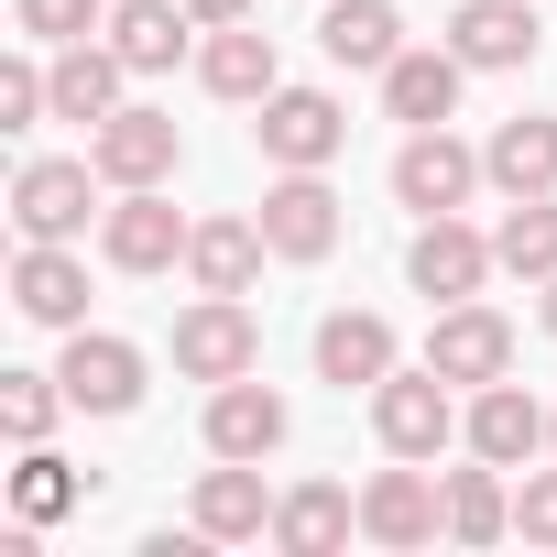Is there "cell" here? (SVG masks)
<instances>
[{
	"mask_svg": "<svg viewBox=\"0 0 557 557\" xmlns=\"http://www.w3.org/2000/svg\"><path fill=\"white\" fill-rule=\"evenodd\" d=\"M372 426H383V448H394V459H437L470 416H459V383H448L437 361H426V372H405V361H394V372L372 383Z\"/></svg>",
	"mask_w": 557,
	"mask_h": 557,
	"instance_id": "6da1fadb",
	"label": "cell"
},
{
	"mask_svg": "<svg viewBox=\"0 0 557 557\" xmlns=\"http://www.w3.org/2000/svg\"><path fill=\"white\" fill-rule=\"evenodd\" d=\"M186 240H197V219H175L164 186H121V197L99 208V251H110V273H164V262H186Z\"/></svg>",
	"mask_w": 557,
	"mask_h": 557,
	"instance_id": "7a4b0ae2",
	"label": "cell"
},
{
	"mask_svg": "<svg viewBox=\"0 0 557 557\" xmlns=\"http://www.w3.org/2000/svg\"><path fill=\"white\" fill-rule=\"evenodd\" d=\"M262 240H273V262H329L339 251V197H329L318 164H285L262 186Z\"/></svg>",
	"mask_w": 557,
	"mask_h": 557,
	"instance_id": "3957f363",
	"label": "cell"
},
{
	"mask_svg": "<svg viewBox=\"0 0 557 557\" xmlns=\"http://www.w3.org/2000/svg\"><path fill=\"white\" fill-rule=\"evenodd\" d=\"M251 361H262V329H251L240 296H197V307L175 318V372H186V383H240Z\"/></svg>",
	"mask_w": 557,
	"mask_h": 557,
	"instance_id": "277c9868",
	"label": "cell"
},
{
	"mask_svg": "<svg viewBox=\"0 0 557 557\" xmlns=\"http://www.w3.org/2000/svg\"><path fill=\"white\" fill-rule=\"evenodd\" d=\"M251 143H262V164H339L350 110H339L329 88H273L262 121H251Z\"/></svg>",
	"mask_w": 557,
	"mask_h": 557,
	"instance_id": "5b68a950",
	"label": "cell"
},
{
	"mask_svg": "<svg viewBox=\"0 0 557 557\" xmlns=\"http://www.w3.org/2000/svg\"><path fill=\"white\" fill-rule=\"evenodd\" d=\"M88 164H99V186H164L186 164V143L164 110H110V121H88Z\"/></svg>",
	"mask_w": 557,
	"mask_h": 557,
	"instance_id": "8992f818",
	"label": "cell"
},
{
	"mask_svg": "<svg viewBox=\"0 0 557 557\" xmlns=\"http://www.w3.org/2000/svg\"><path fill=\"white\" fill-rule=\"evenodd\" d=\"M492 164L470 153V143H448V121L437 132H405V153H394V197L416 208V219H448V208H470V186H481Z\"/></svg>",
	"mask_w": 557,
	"mask_h": 557,
	"instance_id": "52a82bcc",
	"label": "cell"
},
{
	"mask_svg": "<svg viewBox=\"0 0 557 557\" xmlns=\"http://www.w3.org/2000/svg\"><path fill=\"white\" fill-rule=\"evenodd\" d=\"M55 383H66V405H77V416H132V405H143V350H132V339H110V329H66Z\"/></svg>",
	"mask_w": 557,
	"mask_h": 557,
	"instance_id": "ba28073f",
	"label": "cell"
},
{
	"mask_svg": "<svg viewBox=\"0 0 557 557\" xmlns=\"http://www.w3.org/2000/svg\"><path fill=\"white\" fill-rule=\"evenodd\" d=\"M405 273H416V296H437V307H459V296H481L492 273H503V251L448 208V219H426L416 230V251H405Z\"/></svg>",
	"mask_w": 557,
	"mask_h": 557,
	"instance_id": "9c48e42d",
	"label": "cell"
},
{
	"mask_svg": "<svg viewBox=\"0 0 557 557\" xmlns=\"http://www.w3.org/2000/svg\"><path fill=\"white\" fill-rule=\"evenodd\" d=\"M361 535H372V546H437V535H448V492L426 481V459L372 470V492H361Z\"/></svg>",
	"mask_w": 557,
	"mask_h": 557,
	"instance_id": "30bf717a",
	"label": "cell"
},
{
	"mask_svg": "<svg viewBox=\"0 0 557 557\" xmlns=\"http://www.w3.org/2000/svg\"><path fill=\"white\" fill-rule=\"evenodd\" d=\"M535 45H546L535 0H459V12H448V55H459V66H481V77L535 66Z\"/></svg>",
	"mask_w": 557,
	"mask_h": 557,
	"instance_id": "8fae6325",
	"label": "cell"
},
{
	"mask_svg": "<svg viewBox=\"0 0 557 557\" xmlns=\"http://www.w3.org/2000/svg\"><path fill=\"white\" fill-rule=\"evenodd\" d=\"M88 186H99V164H55V153L23 164L12 175V230L23 240H77L88 230Z\"/></svg>",
	"mask_w": 557,
	"mask_h": 557,
	"instance_id": "7c38bea8",
	"label": "cell"
},
{
	"mask_svg": "<svg viewBox=\"0 0 557 557\" xmlns=\"http://www.w3.org/2000/svg\"><path fill=\"white\" fill-rule=\"evenodd\" d=\"M426 361H437L448 383H470V394H481V383H503V372H513V329H503L481 296H459V307L426 329Z\"/></svg>",
	"mask_w": 557,
	"mask_h": 557,
	"instance_id": "4fadbf2b",
	"label": "cell"
},
{
	"mask_svg": "<svg viewBox=\"0 0 557 557\" xmlns=\"http://www.w3.org/2000/svg\"><path fill=\"white\" fill-rule=\"evenodd\" d=\"M12 307H23L34 329H88V262H77L66 240H23V262H12Z\"/></svg>",
	"mask_w": 557,
	"mask_h": 557,
	"instance_id": "5bb4252c",
	"label": "cell"
},
{
	"mask_svg": "<svg viewBox=\"0 0 557 557\" xmlns=\"http://www.w3.org/2000/svg\"><path fill=\"white\" fill-rule=\"evenodd\" d=\"M459 437H470V459H492V470H524V459L546 448V405H535L524 383H481Z\"/></svg>",
	"mask_w": 557,
	"mask_h": 557,
	"instance_id": "9a60e30c",
	"label": "cell"
},
{
	"mask_svg": "<svg viewBox=\"0 0 557 557\" xmlns=\"http://www.w3.org/2000/svg\"><path fill=\"white\" fill-rule=\"evenodd\" d=\"M459 77H470V66H459L448 45H405V55L383 66V110H394L405 132H437V121L459 110Z\"/></svg>",
	"mask_w": 557,
	"mask_h": 557,
	"instance_id": "2e32d148",
	"label": "cell"
},
{
	"mask_svg": "<svg viewBox=\"0 0 557 557\" xmlns=\"http://www.w3.org/2000/svg\"><path fill=\"white\" fill-rule=\"evenodd\" d=\"M285 448V394H262L251 372L208 394V459H273Z\"/></svg>",
	"mask_w": 557,
	"mask_h": 557,
	"instance_id": "e0dca14e",
	"label": "cell"
},
{
	"mask_svg": "<svg viewBox=\"0 0 557 557\" xmlns=\"http://www.w3.org/2000/svg\"><path fill=\"white\" fill-rule=\"evenodd\" d=\"M197 77H208V99H273L285 88V55H273V34H251V23H219L197 45Z\"/></svg>",
	"mask_w": 557,
	"mask_h": 557,
	"instance_id": "ac0fdd59",
	"label": "cell"
},
{
	"mask_svg": "<svg viewBox=\"0 0 557 557\" xmlns=\"http://www.w3.org/2000/svg\"><path fill=\"white\" fill-rule=\"evenodd\" d=\"M383 372H394V329H383L372 307H339V318H318V383H339V394L361 383V394H372Z\"/></svg>",
	"mask_w": 557,
	"mask_h": 557,
	"instance_id": "d6986e66",
	"label": "cell"
},
{
	"mask_svg": "<svg viewBox=\"0 0 557 557\" xmlns=\"http://www.w3.org/2000/svg\"><path fill=\"white\" fill-rule=\"evenodd\" d=\"M318 45H329V66H394L405 55V12H394V0H329V12H318Z\"/></svg>",
	"mask_w": 557,
	"mask_h": 557,
	"instance_id": "ffe728a7",
	"label": "cell"
},
{
	"mask_svg": "<svg viewBox=\"0 0 557 557\" xmlns=\"http://www.w3.org/2000/svg\"><path fill=\"white\" fill-rule=\"evenodd\" d=\"M262 219H197L186 240V273H197V296H251V273H262Z\"/></svg>",
	"mask_w": 557,
	"mask_h": 557,
	"instance_id": "44dd1931",
	"label": "cell"
},
{
	"mask_svg": "<svg viewBox=\"0 0 557 557\" xmlns=\"http://www.w3.org/2000/svg\"><path fill=\"white\" fill-rule=\"evenodd\" d=\"M481 164H492V186H503V197H557V121L513 110V121L481 143Z\"/></svg>",
	"mask_w": 557,
	"mask_h": 557,
	"instance_id": "7402d4cb",
	"label": "cell"
},
{
	"mask_svg": "<svg viewBox=\"0 0 557 557\" xmlns=\"http://www.w3.org/2000/svg\"><path fill=\"white\" fill-rule=\"evenodd\" d=\"M186 34H197L186 0H121V12H110V45H121L132 77H164V66L186 55Z\"/></svg>",
	"mask_w": 557,
	"mask_h": 557,
	"instance_id": "603a6c76",
	"label": "cell"
},
{
	"mask_svg": "<svg viewBox=\"0 0 557 557\" xmlns=\"http://www.w3.org/2000/svg\"><path fill=\"white\" fill-rule=\"evenodd\" d=\"M350 524H361V503H350L339 481H307V492L273 503V546H285V557H339Z\"/></svg>",
	"mask_w": 557,
	"mask_h": 557,
	"instance_id": "cb8c5ba5",
	"label": "cell"
},
{
	"mask_svg": "<svg viewBox=\"0 0 557 557\" xmlns=\"http://www.w3.org/2000/svg\"><path fill=\"white\" fill-rule=\"evenodd\" d=\"M197 524H208L219 546H240V535H273V492H262V470H251V459H219V470L197 481Z\"/></svg>",
	"mask_w": 557,
	"mask_h": 557,
	"instance_id": "d4e9b609",
	"label": "cell"
},
{
	"mask_svg": "<svg viewBox=\"0 0 557 557\" xmlns=\"http://www.w3.org/2000/svg\"><path fill=\"white\" fill-rule=\"evenodd\" d=\"M45 77H55V121H110L132 66H121V45H66Z\"/></svg>",
	"mask_w": 557,
	"mask_h": 557,
	"instance_id": "484cf974",
	"label": "cell"
},
{
	"mask_svg": "<svg viewBox=\"0 0 557 557\" xmlns=\"http://www.w3.org/2000/svg\"><path fill=\"white\" fill-rule=\"evenodd\" d=\"M513 535V492H503V470L481 459V470H448V546H503Z\"/></svg>",
	"mask_w": 557,
	"mask_h": 557,
	"instance_id": "4316f807",
	"label": "cell"
},
{
	"mask_svg": "<svg viewBox=\"0 0 557 557\" xmlns=\"http://www.w3.org/2000/svg\"><path fill=\"white\" fill-rule=\"evenodd\" d=\"M492 251H503V273H557V197H513L503 208V230H492Z\"/></svg>",
	"mask_w": 557,
	"mask_h": 557,
	"instance_id": "83f0119b",
	"label": "cell"
},
{
	"mask_svg": "<svg viewBox=\"0 0 557 557\" xmlns=\"http://www.w3.org/2000/svg\"><path fill=\"white\" fill-rule=\"evenodd\" d=\"M77 492H88V481H77V470H66L45 437H34V448H23V470H12V503H23V524H55Z\"/></svg>",
	"mask_w": 557,
	"mask_h": 557,
	"instance_id": "f1b7e54d",
	"label": "cell"
},
{
	"mask_svg": "<svg viewBox=\"0 0 557 557\" xmlns=\"http://www.w3.org/2000/svg\"><path fill=\"white\" fill-rule=\"evenodd\" d=\"M55 405H66V383H55V372H0V426H12L23 448L55 426Z\"/></svg>",
	"mask_w": 557,
	"mask_h": 557,
	"instance_id": "f546056e",
	"label": "cell"
},
{
	"mask_svg": "<svg viewBox=\"0 0 557 557\" xmlns=\"http://www.w3.org/2000/svg\"><path fill=\"white\" fill-rule=\"evenodd\" d=\"M12 12H23V34H34V45H88L99 0H12Z\"/></svg>",
	"mask_w": 557,
	"mask_h": 557,
	"instance_id": "4dcf8cb0",
	"label": "cell"
},
{
	"mask_svg": "<svg viewBox=\"0 0 557 557\" xmlns=\"http://www.w3.org/2000/svg\"><path fill=\"white\" fill-rule=\"evenodd\" d=\"M513 535H524V546H557V470H535V481L513 492Z\"/></svg>",
	"mask_w": 557,
	"mask_h": 557,
	"instance_id": "1f68e13d",
	"label": "cell"
},
{
	"mask_svg": "<svg viewBox=\"0 0 557 557\" xmlns=\"http://www.w3.org/2000/svg\"><path fill=\"white\" fill-rule=\"evenodd\" d=\"M197 12V34H219V23H251V0H186Z\"/></svg>",
	"mask_w": 557,
	"mask_h": 557,
	"instance_id": "d6a6232c",
	"label": "cell"
},
{
	"mask_svg": "<svg viewBox=\"0 0 557 557\" xmlns=\"http://www.w3.org/2000/svg\"><path fill=\"white\" fill-rule=\"evenodd\" d=\"M546 339H557V273H546Z\"/></svg>",
	"mask_w": 557,
	"mask_h": 557,
	"instance_id": "836d02e7",
	"label": "cell"
},
{
	"mask_svg": "<svg viewBox=\"0 0 557 557\" xmlns=\"http://www.w3.org/2000/svg\"><path fill=\"white\" fill-rule=\"evenodd\" d=\"M546 448H557V416H546Z\"/></svg>",
	"mask_w": 557,
	"mask_h": 557,
	"instance_id": "e575fe53",
	"label": "cell"
}]
</instances>
